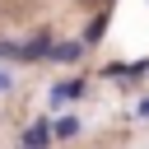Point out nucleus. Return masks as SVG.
Returning a JSON list of instances; mask_svg holds the SVG:
<instances>
[{
	"mask_svg": "<svg viewBox=\"0 0 149 149\" xmlns=\"http://www.w3.org/2000/svg\"><path fill=\"white\" fill-rule=\"evenodd\" d=\"M51 56H56V61H79V56H84V47H79V42H61Z\"/></svg>",
	"mask_w": 149,
	"mask_h": 149,
	"instance_id": "3",
	"label": "nucleus"
},
{
	"mask_svg": "<svg viewBox=\"0 0 149 149\" xmlns=\"http://www.w3.org/2000/svg\"><path fill=\"white\" fill-rule=\"evenodd\" d=\"M74 130H79V116H61L56 121V135H74Z\"/></svg>",
	"mask_w": 149,
	"mask_h": 149,
	"instance_id": "5",
	"label": "nucleus"
},
{
	"mask_svg": "<svg viewBox=\"0 0 149 149\" xmlns=\"http://www.w3.org/2000/svg\"><path fill=\"white\" fill-rule=\"evenodd\" d=\"M102 28H107V19H93V23H88V33H84V42H93V37H102Z\"/></svg>",
	"mask_w": 149,
	"mask_h": 149,
	"instance_id": "6",
	"label": "nucleus"
},
{
	"mask_svg": "<svg viewBox=\"0 0 149 149\" xmlns=\"http://www.w3.org/2000/svg\"><path fill=\"white\" fill-rule=\"evenodd\" d=\"M79 93H84V79H70V84H61L51 98H56V102H65V98H79Z\"/></svg>",
	"mask_w": 149,
	"mask_h": 149,
	"instance_id": "4",
	"label": "nucleus"
},
{
	"mask_svg": "<svg viewBox=\"0 0 149 149\" xmlns=\"http://www.w3.org/2000/svg\"><path fill=\"white\" fill-rule=\"evenodd\" d=\"M56 47H51V37L47 33H37V37H28V42H19V61H42V56H51Z\"/></svg>",
	"mask_w": 149,
	"mask_h": 149,
	"instance_id": "1",
	"label": "nucleus"
},
{
	"mask_svg": "<svg viewBox=\"0 0 149 149\" xmlns=\"http://www.w3.org/2000/svg\"><path fill=\"white\" fill-rule=\"evenodd\" d=\"M5 88H9V74H5V70H0V93H5Z\"/></svg>",
	"mask_w": 149,
	"mask_h": 149,
	"instance_id": "7",
	"label": "nucleus"
},
{
	"mask_svg": "<svg viewBox=\"0 0 149 149\" xmlns=\"http://www.w3.org/2000/svg\"><path fill=\"white\" fill-rule=\"evenodd\" d=\"M140 116H149V98H144V102H140Z\"/></svg>",
	"mask_w": 149,
	"mask_h": 149,
	"instance_id": "8",
	"label": "nucleus"
},
{
	"mask_svg": "<svg viewBox=\"0 0 149 149\" xmlns=\"http://www.w3.org/2000/svg\"><path fill=\"white\" fill-rule=\"evenodd\" d=\"M51 121H37V126H28L23 130V149H47V140H51Z\"/></svg>",
	"mask_w": 149,
	"mask_h": 149,
	"instance_id": "2",
	"label": "nucleus"
}]
</instances>
